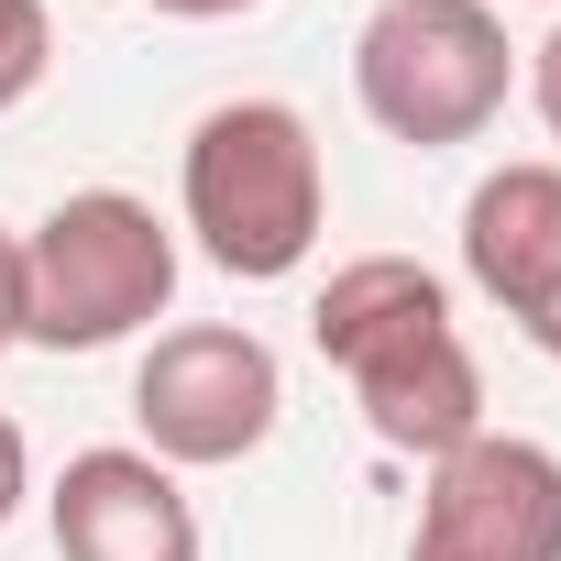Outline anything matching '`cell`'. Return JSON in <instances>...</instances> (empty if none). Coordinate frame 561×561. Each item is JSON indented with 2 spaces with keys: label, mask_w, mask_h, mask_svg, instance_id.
Listing matches in <instances>:
<instances>
[{
  "label": "cell",
  "mask_w": 561,
  "mask_h": 561,
  "mask_svg": "<svg viewBox=\"0 0 561 561\" xmlns=\"http://www.w3.org/2000/svg\"><path fill=\"white\" fill-rule=\"evenodd\" d=\"M320 364L353 386L364 430L408 462H440L484 430V364L451 320V287L419 253H353L331 264V287L309 298Z\"/></svg>",
  "instance_id": "obj_1"
},
{
  "label": "cell",
  "mask_w": 561,
  "mask_h": 561,
  "mask_svg": "<svg viewBox=\"0 0 561 561\" xmlns=\"http://www.w3.org/2000/svg\"><path fill=\"white\" fill-rule=\"evenodd\" d=\"M176 209L198 231V253L242 287H275L298 275L331 231V165H320V133L298 100H220L187 122V154H176Z\"/></svg>",
  "instance_id": "obj_2"
},
{
  "label": "cell",
  "mask_w": 561,
  "mask_h": 561,
  "mask_svg": "<svg viewBox=\"0 0 561 561\" xmlns=\"http://www.w3.org/2000/svg\"><path fill=\"white\" fill-rule=\"evenodd\" d=\"M176 309V231L133 187H67L23 231V342L34 353H111Z\"/></svg>",
  "instance_id": "obj_3"
},
{
  "label": "cell",
  "mask_w": 561,
  "mask_h": 561,
  "mask_svg": "<svg viewBox=\"0 0 561 561\" xmlns=\"http://www.w3.org/2000/svg\"><path fill=\"white\" fill-rule=\"evenodd\" d=\"M353 100L386 144L451 154L484 144L517 100V45L495 0H375L353 34Z\"/></svg>",
  "instance_id": "obj_4"
},
{
  "label": "cell",
  "mask_w": 561,
  "mask_h": 561,
  "mask_svg": "<svg viewBox=\"0 0 561 561\" xmlns=\"http://www.w3.org/2000/svg\"><path fill=\"white\" fill-rule=\"evenodd\" d=\"M287 419V364H275L242 320H187L154 331V353L133 364V430L165 473H220L253 462Z\"/></svg>",
  "instance_id": "obj_5"
},
{
  "label": "cell",
  "mask_w": 561,
  "mask_h": 561,
  "mask_svg": "<svg viewBox=\"0 0 561 561\" xmlns=\"http://www.w3.org/2000/svg\"><path fill=\"white\" fill-rule=\"evenodd\" d=\"M408 561H561V451L528 430H473L430 462Z\"/></svg>",
  "instance_id": "obj_6"
},
{
  "label": "cell",
  "mask_w": 561,
  "mask_h": 561,
  "mask_svg": "<svg viewBox=\"0 0 561 561\" xmlns=\"http://www.w3.org/2000/svg\"><path fill=\"white\" fill-rule=\"evenodd\" d=\"M45 528L56 561H198V506L144 440L67 451V473L45 484Z\"/></svg>",
  "instance_id": "obj_7"
},
{
  "label": "cell",
  "mask_w": 561,
  "mask_h": 561,
  "mask_svg": "<svg viewBox=\"0 0 561 561\" xmlns=\"http://www.w3.org/2000/svg\"><path fill=\"white\" fill-rule=\"evenodd\" d=\"M462 275L517 331L561 298V154H517V165L473 176V198H462Z\"/></svg>",
  "instance_id": "obj_8"
},
{
  "label": "cell",
  "mask_w": 561,
  "mask_h": 561,
  "mask_svg": "<svg viewBox=\"0 0 561 561\" xmlns=\"http://www.w3.org/2000/svg\"><path fill=\"white\" fill-rule=\"evenodd\" d=\"M56 67V12L45 0H0V111H23Z\"/></svg>",
  "instance_id": "obj_9"
},
{
  "label": "cell",
  "mask_w": 561,
  "mask_h": 561,
  "mask_svg": "<svg viewBox=\"0 0 561 561\" xmlns=\"http://www.w3.org/2000/svg\"><path fill=\"white\" fill-rule=\"evenodd\" d=\"M517 89H528V111H539V133L561 144V23H550V34H539V45L517 56Z\"/></svg>",
  "instance_id": "obj_10"
},
{
  "label": "cell",
  "mask_w": 561,
  "mask_h": 561,
  "mask_svg": "<svg viewBox=\"0 0 561 561\" xmlns=\"http://www.w3.org/2000/svg\"><path fill=\"white\" fill-rule=\"evenodd\" d=\"M23 495H34V440H23V419L0 408V528L23 517Z\"/></svg>",
  "instance_id": "obj_11"
},
{
  "label": "cell",
  "mask_w": 561,
  "mask_h": 561,
  "mask_svg": "<svg viewBox=\"0 0 561 561\" xmlns=\"http://www.w3.org/2000/svg\"><path fill=\"white\" fill-rule=\"evenodd\" d=\"M0 353H23V231L0 220Z\"/></svg>",
  "instance_id": "obj_12"
},
{
  "label": "cell",
  "mask_w": 561,
  "mask_h": 561,
  "mask_svg": "<svg viewBox=\"0 0 561 561\" xmlns=\"http://www.w3.org/2000/svg\"><path fill=\"white\" fill-rule=\"evenodd\" d=\"M165 23H231V12H264V0H154Z\"/></svg>",
  "instance_id": "obj_13"
},
{
  "label": "cell",
  "mask_w": 561,
  "mask_h": 561,
  "mask_svg": "<svg viewBox=\"0 0 561 561\" xmlns=\"http://www.w3.org/2000/svg\"><path fill=\"white\" fill-rule=\"evenodd\" d=\"M528 342H539V353H550V364H561V298H550V309H539V320H528Z\"/></svg>",
  "instance_id": "obj_14"
},
{
  "label": "cell",
  "mask_w": 561,
  "mask_h": 561,
  "mask_svg": "<svg viewBox=\"0 0 561 561\" xmlns=\"http://www.w3.org/2000/svg\"><path fill=\"white\" fill-rule=\"evenodd\" d=\"M550 12H561V0H550Z\"/></svg>",
  "instance_id": "obj_15"
}]
</instances>
